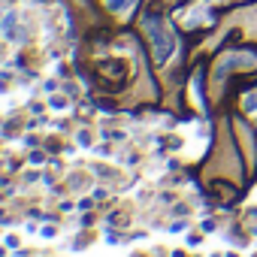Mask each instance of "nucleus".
I'll return each mask as SVG.
<instances>
[{"instance_id": "obj_1", "label": "nucleus", "mask_w": 257, "mask_h": 257, "mask_svg": "<svg viewBox=\"0 0 257 257\" xmlns=\"http://www.w3.org/2000/svg\"><path fill=\"white\" fill-rule=\"evenodd\" d=\"M124 4H131V0H109V7H115V10H118V7H124Z\"/></svg>"}]
</instances>
